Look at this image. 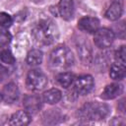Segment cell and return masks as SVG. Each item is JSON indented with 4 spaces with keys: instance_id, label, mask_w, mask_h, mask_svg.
I'll use <instances>...</instances> for the list:
<instances>
[{
    "instance_id": "5",
    "label": "cell",
    "mask_w": 126,
    "mask_h": 126,
    "mask_svg": "<svg viewBox=\"0 0 126 126\" xmlns=\"http://www.w3.org/2000/svg\"><path fill=\"white\" fill-rule=\"evenodd\" d=\"M114 37H115L114 33L111 30L106 28H101V29H97L96 32H94V41L98 48L103 49L109 47L112 44Z\"/></svg>"
},
{
    "instance_id": "10",
    "label": "cell",
    "mask_w": 126,
    "mask_h": 126,
    "mask_svg": "<svg viewBox=\"0 0 126 126\" xmlns=\"http://www.w3.org/2000/svg\"><path fill=\"white\" fill-rule=\"evenodd\" d=\"M19 90L16 84L14 83H9L4 86L3 91H2V96L3 100H5L7 103H13L15 102L18 97H19Z\"/></svg>"
},
{
    "instance_id": "17",
    "label": "cell",
    "mask_w": 126,
    "mask_h": 126,
    "mask_svg": "<svg viewBox=\"0 0 126 126\" xmlns=\"http://www.w3.org/2000/svg\"><path fill=\"white\" fill-rule=\"evenodd\" d=\"M74 80V75L70 72H64V73H60L57 76V82L59 83L60 86H62L63 88H68L72 85Z\"/></svg>"
},
{
    "instance_id": "9",
    "label": "cell",
    "mask_w": 126,
    "mask_h": 126,
    "mask_svg": "<svg viewBox=\"0 0 126 126\" xmlns=\"http://www.w3.org/2000/svg\"><path fill=\"white\" fill-rule=\"evenodd\" d=\"M74 2L73 0H60L58 3V12L62 19L66 21L72 20L74 16Z\"/></svg>"
},
{
    "instance_id": "4",
    "label": "cell",
    "mask_w": 126,
    "mask_h": 126,
    "mask_svg": "<svg viewBox=\"0 0 126 126\" xmlns=\"http://www.w3.org/2000/svg\"><path fill=\"white\" fill-rule=\"evenodd\" d=\"M26 84L29 90L33 92H38L43 90L47 85V77L40 70L37 69L31 70L27 75Z\"/></svg>"
},
{
    "instance_id": "15",
    "label": "cell",
    "mask_w": 126,
    "mask_h": 126,
    "mask_svg": "<svg viewBox=\"0 0 126 126\" xmlns=\"http://www.w3.org/2000/svg\"><path fill=\"white\" fill-rule=\"evenodd\" d=\"M126 74V69H125V65L119 64V63H115L111 66L110 71H109V76L111 79L113 80H117L120 81L125 77Z\"/></svg>"
},
{
    "instance_id": "3",
    "label": "cell",
    "mask_w": 126,
    "mask_h": 126,
    "mask_svg": "<svg viewBox=\"0 0 126 126\" xmlns=\"http://www.w3.org/2000/svg\"><path fill=\"white\" fill-rule=\"evenodd\" d=\"M110 112V108L107 104L92 101L85 103L79 110V116L85 120H102Z\"/></svg>"
},
{
    "instance_id": "2",
    "label": "cell",
    "mask_w": 126,
    "mask_h": 126,
    "mask_svg": "<svg viewBox=\"0 0 126 126\" xmlns=\"http://www.w3.org/2000/svg\"><path fill=\"white\" fill-rule=\"evenodd\" d=\"M74 63V55L72 51L65 45L55 47L49 56V66L58 71H64L70 68Z\"/></svg>"
},
{
    "instance_id": "14",
    "label": "cell",
    "mask_w": 126,
    "mask_h": 126,
    "mask_svg": "<svg viewBox=\"0 0 126 126\" xmlns=\"http://www.w3.org/2000/svg\"><path fill=\"white\" fill-rule=\"evenodd\" d=\"M42 98H43L44 102H46L48 104H55V103L59 102L60 99L62 98V94L58 89H50V90L44 92Z\"/></svg>"
},
{
    "instance_id": "22",
    "label": "cell",
    "mask_w": 126,
    "mask_h": 126,
    "mask_svg": "<svg viewBox=\"0 0 126 126\" xmlns=\"http://www.w3.org/2000/svg\"><path fill=\"white\" fill-rule=\"evenodd\" d=\"M12 23H13V19L9 14L4 12L0 13V26L2 28L7 29L12 25Z\"/></svg>"
},
{
    "instance_id": "7",
    "label": "cell",
    "mask_w": 126,
    "mask_h": 126,
    "mask_svg": "<svg viewBox=\"0 0 126 126\" xmlns=\"http://www.w3.org/2000/svg\"><path fill=\"white\" fill-rule=\"evenodd\" d=\"M24 106L30 115L37 113L41 108V98L35 94L26 95L24 98Z\"/></svg>"
},
{
    "instance_id": "24",
    "label": "cell",
    "mask_w": 126,
    "mask_h": 126,
    "mask_svg": "<svg viewBox=\"0 0 126 126\" xmlns=\"http://www.w3.org/2000/svg\"><path fill=\"white\" fill-rule=\"evenodd\" d=\"M2 99H3V96H2V93H0V102L2 101Z\"/></svg>"
},
{
    "instance_id": "18",
    "label": "cell",
    "mask_w": 126,
    "mask_h": 126,
    "mask_svg": "<svg viewBox=\"0 0 126 126\" xmlns=\"http://www.w3.org/2000/svg\"><path fill=\"white\" fill-rule=\"evenodd\" d=\"M0 60L2 63L7 64V65H12L15 63V58L13 54L11 53V51L8 49L0 50Z\"/></svg>"
},
{
    "instance_id": "16",
    "label": "cell",
    "mask_w": 126,
    "mask_h": 126,
    "mask_svg": "<svg viewBox=\"0 0 126 126\" xmlns=\"http://www.w3.org/2000/svg\"><path fill=\"white\" fill-rule=\"evenodd\" d=\"M42 58L43 55L39 49H32L27 55V63L31 66H36L42 62Z\"/></svg>"
},
{
    "instance_id": "11",
    "label": "cell",
    "mask_w": 126,
    "mask_h": 126,
    "mask_svg": "<svg viewBox=\"0 0 126 126\" xmlns=\"http://www.w3.org/2000/svg\"><path fill=\"white\" fill-rule=\"evenodd\" d=\"M123 93V86L121 84H110L104 88L100 96L103 99H113Z\"/></svg>"
},
{
    "instance_id": "23",
    "label": "cell",
    "mask_w": 126,
    "mask_h": 126,
    "mask_svg": "<svg viewBox=\"0 0 126 126\" xmlns=\"http://www.w3.org/2000/svg\"><path fill=\"white\" fill-rule=\"evenodd\" d=\"M8 76V69L3 65H0V82H2Z\"/></svg>"
},
{
    "instance_id": "13",
    "label": "cell",
    "mask_w": 126,
    "mask_h": 126,
    "mask_svg": "<svg viewBox=\"0 0 126 126\" xmlns=\"http://www.w3.org/2000/svg\"><path fill=\"white\" fill-rule=\"evenodd\" d=\"M123 12V5L120 0H114L105 12V17L110 21H116Z\"/></svg>"
},
{
    "instance_id": "19",
    "label": "cell",
    "mask_w": 126,
    "mask_h": 126,
    "mask_svg": "<svg viewBox=\"0 0 126 126\" xmlns=\"http://www.w3.org/2000/svg\"><path fill=\"white\" fill-rule=\"evenodd\" d=\"M115 60H116V63L125 65V63H126V48H125L124 45H122L116 51V53H115Z\"/></svg>"
},
{
    "instance_id": "12",
    "label": "cell",
    "mask_w": 126,
    "mask_h": 126,
    "mask_svg": "<svg viewBox=\"0 0 126 126\" xmlns=\"http://www.w3.org/2000/svg\"><path fill=\"white\" fill-rule=\"evenodd\" d=\"M31 122V115L26 110H19L12 114L9 124L13 126H25Z\"/></svg>"
},
{
    "instance_id": "8",
    "label": "cell",
    "mask_w": 126,
    "mask_h": 126,
    "mask_svg": "<svg viewBox=\"0 0 126 126\" xmlns=\"http://www.w3.org/2000/svg\"><path fill=\"white\" fill-rule=\"evenodd\" d=\"M99 27L98 19L94 17H84L78 22V28L86 32L94 33Z\"/></svg>"
},
{
    "instance_id": "25",
    "label": "cell",
    "mask_w": 126,
    "mask_h": 126,
    "mask_svg": "<svg viewBox=\"0 0 126 126\" xmlns=\"http://www.w3.org/2000/svg\"><path fill=\"white\" fill-rule=\"evenodd\" d=\"M0 65H2V62H1V60H0Z\"/></svg>"
},
{
    "instance_id": "21",
    "label": "cell",
    "mask_w": 126,
    "mask_h": 126,
    "mask_svg": "<svg viewBox=\"0 0 126 126\" xmlns=\"http://www.w3.org/2000/svg\"><path fill=\"white\" fill-rule=\"evenodd\" d=\"M78 52L80 53V56L82 58L83 61H90L91 58V51L88 45L84 44V45H80V47H78Z\"/></svg>"
},
{
    "instance_id": "6",
    "label": "cell",
    "mask_w": 126,
    "mask_h": 126,
    "mask_svg": "<svg viewBox=\"0 0 126 126\" xmlns=\"http://www.w3.org/2000/svg\"><path fill=\"white\" fill-rule=\"evenodd\" d=\"M94 85V79L91 75H83L76 79L75 90L80 94H87L93 90Z\"/></svg>"
},
{
    "instance_id": "20",
    "label": "cell",
    "mask_w": 126,
    "mask_h": 126,
    "mask_svg": "<svg viewBox=\"0 0 126 126\" xmlns=\"http://www.w3.org/2000/svg\"><path fill=\"white\" fill-rule=\"evenodd\" d=\"M11 39H12L11 33L5 29H0V47L5 46L8 43H10Z\"/></svg>"
},
{
    "instance_id": "1",
    "label": "cell",
    "mask_w": 126,
    "mask_h": 126,
    "mask_svg": "<svg viewBox=\"0 0 126 126\" xmlns=\"http://www.w3.org/2000/svg\"><path fill=\"white\" fill-rule=\"evenodd\" d=\"M33 37L36 42L44 45H49L55 42L59 36L57 26L49 19L41 20L33 30Z\"/></svg>"
}]
</instances>
